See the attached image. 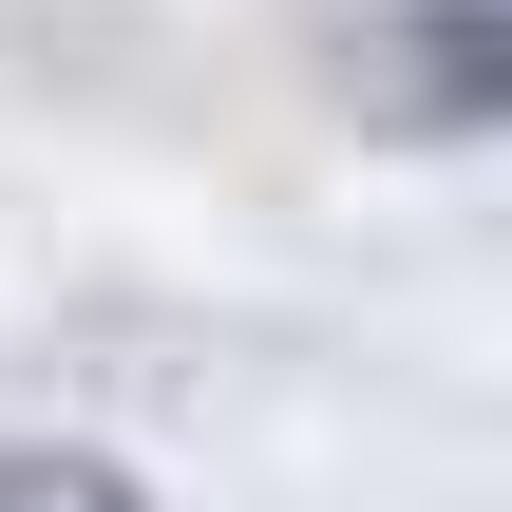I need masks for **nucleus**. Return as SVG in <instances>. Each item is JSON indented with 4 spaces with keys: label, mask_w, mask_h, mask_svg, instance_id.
I'll use <instances>...</instances> for the list:
<instances>
[{
    "label": "nucleus",
    "mask_w": 512,
    "mask_h": 512,
    "mask_svg": "<svg viewBox=\"0 0 512 512\" xmlns=\"http://www.w3.org/2000/svg\"><path fill=\"white\" fill-rule=\"evenodd\" d=\"M361 95H380V114H418V133H475V114H512V19H494V0H437V19H399Z\"/></svg>",
    "instance_id": "1"
},
{
    "label": "nucleus",
    "mask_w": 512,
    "mask_h": 512,
    "mask_svg": "<svg viewBox=\"0 0 512 512\" xmlns=\"http://www.w3.org/2000/svg\"><path fill=\"white\" fill-rule=\"evenodd\" d=\"M0 512H133L114 456H38V437H0Z\"/></svg>",
    "instance_id": "2"
}]
</instances>
